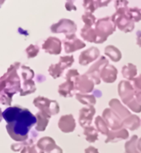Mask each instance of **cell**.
<instances>
[{
  "mask_svg": "<svg viewBox=\"0 0 141 153\" xmlns=\"http://www.w3.org/2000/svg\"><path fill=\"white\" fill-rule=\"evenodd\" d=\"M20 65L19 62H15L0 79V101L4 105L10 106L13 96L21 91V82L17 72Z\"/></svg>",
  "mask_w": 141,
  "mask_h": 153,
  "instance_id": "cell-1",
  "label": "cell"
},
{
  "mask_svg": "<svg viewBox=\"0 0 141 153\" xmlns=\"http://www.w3.org/2000/svg\"><path fill=\"white\" fill-rule=\"evenodd\" d=\"M37 123V118L27 108H22L17 120L6 125L7 133L11 138L18 143H22L29 138V132Z\"/></svg>",
  "mask_w": 141,
  "mask_h": 153,
  "instance_id": "cell-2",
  "label": "cell"
},
{
  "mask_svg": "<svg viewBox=\"0 0 141 153\" xmlns=\"http://www.w3.org/2000/svg\"><path fill=\"white\" fill-rule=\"evenodd\" d=\"M128 4V1H116L115 7L117 12L111 16V19L116 26L124 32H131L134 28V22L131 20L126 13L129 8Z\"/></svg>",
  "mask_w": 141,
  "mask_h": 153,
  "instance_id": "cell-3",
  "label": "cell"
},
{
  "mask_svg": "<svg viewBox=\"0 0 141 153\" xmlns=\"http://www.w3.org/2000/svg\"><path fill=\"white\" fill-rule=\"evenodd\" d=\"M116 24L112 21L111 17L101 18L97 22L95 31L97 36V44H102L106 42L107 37L116 31Z\"/></svg>",
  "mask_w": 141,
  "mask_h": 153,
  "instance_id": "cell-4",
  "label": "cell"
},
{
  "mask_svg": "<svg viewBox=\"0 0 141 153\" xmlns=\"http://www.w3.org/2000/svg\"><path fill=\"white\" fill-rule=\"evenodd\" d=\"M33 104L40 111L49 114L50 116L56 115L60 112V105L55 100H50L47 98L38 96L33 100Z\"/></svg>",
  "mask_w": 141,
  "mask_h": 153,
  "instance_id": "cell-5",
  "label": "cell"
},
{
  "mask_svg": "<svg viewBox=\"0 0 141 153\" xmlns=\"http://www.w3.org/2000/svg\"><path fill=\"white\" fill-rule=\"evenodd\" d=\"M50 31L54 33H64L65 36L74 34L77 31V25L69 19L63 18L50 27Z\"/></svg>",
  "mask_w": 141,
  "mask_h": 153,
  "instance_id": "cell-6",
  "label": "cell"
},
{
  "mask_svg": "<svg viewBox=\"0 0 141 153\" xmlns=\"http://www.w3.org/2000/svg\"><path fill=\"white\" fill-rule=\"evenodd\" d=\"M109 65L108 60L105 56H101L98 61H97L95 64L92 65L91 67L88 69V71L85 75H87L90 79H92L94 81L95 85H100L101 83V72L103 68L106 67Z\"/></svg>",
  "mask_w": 141,
  "mask_h": 153,
  "instance_id": "cell-7",
  "label": "cell"
},
{
  "mask_svg": "<svg viewBox=\"0 0 141 153\" xmlns=\"http://www.w3.org/2000/svg\"><path fill=\"white\" fill-rule=\"evenodd\" d=\"M118 94L122 102L127 105L130 102L135 99L136 91L134 89V86L132 85L130 82L121 80L120 84L118 85Z\"/></svg>",
  "mask_w": 141,
  "mask_h": 153,
  "instance_id": "cell-8",
  "label": "cell"
},
{
  "mask_svg": "<svg viewBox=\"0 0 141 153\" xmlns=\"http://www.w3.org/2000/svg\"><path fill=\"white\" fill-rule=\"evenodd\" d=\"M102 118L112 131H117L123 128L122 119L111 108H106L102 113Z\"/></svg>",
  "mask_w": 141,
  "mask_h": 153,
  "instance_id": "cell-9",
  "label": "cell"
},
{
  "mask_svg": "<svg viewBox=\"0 0 141 153\" xmlns=\"http://www.w3.org/2000/svg\"><path fill=\"white\" fill-rule=\"evenodd\" d=\"M94 85H95L94 81L85 74L79 75L74 81L75 89L79 91V93L84 94L92 92L94 89Z\"/></svg>",
  "mask_w": 141,
  "mask_h": 153,
  "instance_id": "cell-10",
  "label": "cell"
},
{
  "mask_svg": "<svg viewBox=\"0 0 141 153\" xmlns=\"http://www.w3.org/2000/svg\"><path fill=\"white\" fill-rule=\"evenodd\" d=\"M63 44L64 46L65 53L67 54L74 52L82 48H84L86 46V44L83 42H82L81 40L78 39L75 34L65 36V38L63 40Z\"/></svg>",
  "mask_w": 141,
  "mask_h": 153,
  "instance_id": "cell-11",
  "label": "cell"
},
{
  "mask_svg": "<svg viewBox=\"0 0 141 153\" xmlns=\"http://www.w3.org/2000/svg\"><path fill=\"white\" fill-rule=\"evenodd\" d=\"M96 114V109L93 106L88 108H83L79 110V116H78V122L82 128H87L91 126L92 118L94 114Z\"/></svg>",
  "mask_w": 141,
  "mask_h": 153,
  "instance_id": "cell-12",
  "label": "cell"
},
{
  "mask_svg": "<svg viewBox=\"0 0 141 153\" xmlns=\"http://www.w3.org/2000/svg\"><path fill=\"white\" fill-rule=\"evenodd\" d=\"M42 49L50 55H59L61 52V41L57 37L49 36L42 44Z\"/></svg>",
  "mask_w": 141,
  "mask_h": 153,
  "instance_id": "cell-13",
  "label": "cell"
},
{
  "mask_svg": "<svg viewBox=\"0 0 141 153\" xmlns=\"http://www.w3.org/2000/svg\"><path fill=\"white\" fill-rule=\"evenodd\" d=\"M100 56V51L97 47H90L83 51L78 58V63L81 65H87L96 61Z\"/></svg>",
  "mask_w": 141,
  "mask_h": 153,
  "instance_id": "cell-14",
  "label": "cell"
},
{
  "mask_svg": "<svg viewBox=\"0 0 141 153\" xmlns=\"http://www.w3.org/2000/svg\"><path fill=\"white\" fill-rule=\"evenodd\" d=\"M58 127L64 133H69V132H74L75 127H76V123H75L73 115L67 114V115L62 116L59 120Z\"/></svg>",
  "mask_w": 141,
  "mask_h": 153,
  "instance_id": "cell-15",
  "label": "cell"
},
{
  "mask_svg": "<svg viewBox=\"0 0 141 153\" xmlns=\"http://www.w3.org/2000/svg\"><path fill=\"white\" fill-rule=\"evenodd\" d=\"M109 105L111 108L123 120L131 115V112L128 110L126 108L124 107L120 101L117 99H113L111 100L109 102Z\"/></svg>",
  "mask_w": 141,
  "mask_h": 153,
  "instance_id": "cell-16",
  "label": "cell"
},
{
  "mask_svg": "<svg viewBox=\"0 0 141 153\" xmlns=\"http://www.w3.org/2000/svg\"><path fill=\"white\" fill-rule=\"evenodd\" d=\"M22 110V108L19 106H13V107H8L3 112L2 117L6 121L7 124L12 123L17 120L19 114Z\"/></svg>",
  "mask_w": 141,
  "mask_h": 153,
  "instance_id": "cell-17",
  "label": "cell"
},
{
  "mask_svg": "<svg viewBox=\"0 0 141 153\" xmlns=\"http://www.w3.org/2000/svg\"><path fill=\"white\" fill-rule=\"evenodd\" d=\"M117 77V70L112 65H108L101 72V79L105 83H113Z\"/></svg>",
  "mask_w": 141,
  "mask_h": 153,
  "instance_id": "cell-18",
  "label": "cell"
},
{
  "mask_svg": "<svg viewBox=\"0 0 141 153\" xmlns=\"http://www.w3.org/2000/svg\"><path fill=\"white\" fill-rule=\"evenodd\" d=\"M129 137V132L125 128H121L117 131H110L107 138L106 139L105 143H117L121 140H125Z\"/></svg>",
  "mask_w": 141,
  "mask_h": 153,
  "instance_id": "cell-19",
  "label": "cell"
},
{
  "mask_svg": "<svg viewBox=\"0 0 141 153\" xmlns=\"http://www.w3.org/2000/svg\"><path fill=\"white\" fill-rule=\"evenodd\" d=\"M35 117L37 118V123L35 126V130L39 131V132H44L46 130L48 123H49V120L51 116L44 113V112L40 111L36 114Z\"/></svg>",
  "mask_w": 141,
  "mask_h": 153,
  "instance_id": "cell-20",
  "label": "cell"
},
{
  "mask_svg": "<svg viewBox=\"0 0 141 153\" xmlns=\"http://www.w3.org/2000/svg\"><path fill=\"white\" fill-rule=\"evenodd\" d=\"M37 146L40 149L42 150L43 152H46L49 153L56 147L55 141L53 138L49 137H45L41 138L37 143Z\"/></svg>",
  "mask_w": 141,
  "mask_h": 153,
  "instance_id": "cell-21",
  "label": "cell"
},
{
  "mask_svg": "<svg viewBox=\"0 0 141 153\" xmlns=\"http://www.w3.org/2000/svg\"><path fill=\"white\" fill-rule=\"evenodd\" d=\"M111 1H93V0H84L83 6L88 13H92L99 7L108 5Z\"/></svg>",
  "mask_w": 141,
  "mask_h": 153,
  "instance_id": "cell-22",
  "label": "cell"
},
{
  "mask_svg": "<svg viewBox=\"0 0 141 153\" xmlns=\"http://www.w3.org/2000/svg\"><path fill=\"white\" fill-rule=\"evenodd\" d=\"M74 89H75L74 82L66 81L59 86L58 92L61 96L64 98H70L74 95Z\"/></svg>",
  "mask_w": 141,
  "mask_h": 153,
  "instance_id": "cell-23",
  "label": "cell"
},
{
  "mask_svg": "<svg viewBox=\"0 0 141 153\" xmlns=\"http://www.w3.org/2000/svg\"><path fill=\"white\" fill-rule=\"evenodd\" d=\"M124 128H128L131 131H134L140 127L141 121L140 118L137 115H131L125 119H124L122 123Z\"/></svg>",
  "mask_w": 141,
  "mask_h": 153,
  "instance_id": "cell-24",
  "label": "cell"
},
{
  "mask_svg": "<svg viewBox=\"0 0 141 153\" xmlns=\"http://www.w3.org/2000/svg\"><path fill=\"white\" fill-rule=\"evenodd\" d=\"M81 36L83 37V39L88 42L97 43V41L95 28H92V27L84 25V27L81 30Z\"/></svg>",
  "mask_w": 141,
  "mask_h": 153,
  "instance_id": "cell-25",
  "label": "cell"
},
{
  "mask_svg": "<svg viewBox=\"0 0 141 153\" xmlns=\"http://www.w3.org/2000/svg\"><path fill=\"white\" fill-rule=\"evenodd\" d=\"M36 137H37V134L34 131H32L31 132V136L29 137V138L27 141L22 142V143H18L13 144L11 146V149L13 150V152H19L20 150L23 149L26 146H32V145H34V142L35 141Z\"/></svg>",
  "mask_w": 141,
  "mask_h": 153,
  "instance_id": "cell-26",
  "label": "cell"
},
{
  "mask_svg": "<svg viewBox=\"0 0 141 153\" xmlns=\"http://www.w3.org/2000/svg\"><path fill=\"white\" fill-rule=\"evenodd\" d=\"M121 73L124 78H125L128 80H133L137 75V68L134 65L129 63L126 65H124Z\"/></svg>",
  "mask_w": 141,
  "mask_h": 153,
  "instance_id": "cell-27",
  "label": "cell"
},
{
  "mask_svg": "<svg viewBox=\"0 0 141 153\" xmlns=\"http://www.w3.org/2000/svg\"><path fill=\"white\" fill-rule=\"evenodd\" d=\"M105 54L106 56L111 58V60L114 62H117L121 59V52L119 49H117L116 46L109 45L105 48Z\"/></svg>",
  "mask_w": 141,
  "mask_h": 153,
  "instance_id": "cell-28",
  "label": "cell"
},
{
  "mask_svg": "<svg viewBox=\"0 0 141 153\" xmlns=\"http://www.w3.org/2000/svg\"><path fill=\"white\" fill-rule=\"evenodd\" d=\"M75 97L79 103L88 105V107L93 106L96 103V98L92 94H84L78 93L75 94Z\"/></svg>",
  "mask_w": 141,
  "mask_h": 153,
  "instance_id": "cell-29",
  "label": "cell"
},
{
  "mask_svg": "<svg viewBox=\"0 0 141 153\" xmlns=\"http://www.w3.org/2000/svg\"><path fill=\"white\" fill-rule=\"evenodd\" d=\"M83 134L85 135L86 140L88 143H95L98 139V131L97 129L93 128L92 126H89L87 128H83Z\"/></svg>",
  "mask_w": 141,
  "mask_h": 153,
  "instance_id": "cell-30",
  "label": "cell"
},
{
  "mask_svg": "<svg viewBox=\"0 0 141 153\" xmlns=\"http://www.w3.org/2000/svg\"><path fill=\"white\" fill-rule=\"evenodd\" d=\"M137 143L138 137L136 135H134L130 141H128L125 144V153H140V152L138 150Z\"/></svg>",
  "mask_w": 141,
  "mask_h": 153,
  "instance_id": "cell-31",
  "label": "cell"
},
{
  "mask_svg": "<svg viewBox=\"0 0 141 153\" xmlns=\"http://www.w3.org/2000/svg\"><path fill=\"white\" fill-rule=\"evenodd\" d=\"M35 90H36V88H35V82L33 80L23 82V85L21 87V91H20V95L21 96L28 95L30 94L35 92Z\"/></svg>",
  "mask_w": 141,
  "mask_h": 153,
  "instance_id": "cell-32",
  "label": "cell"
},
{
  "mask_svg": "<svg viewBox=\"0 0 141 153\" xmlns=\"http://www.w3.org/2000/svg\"><path fill=\"white\" fill-rule=\"evenodd\" d=\"M95 125L97 127V129L99 132H101L103 135H108L109 133V129H108V126L106 123V122L104 121V119L102 117L97 116L95 119Z\"/></svg>",
  "mask_w": 141,
  "mask_h": 153,
  "instance_id": "cell-33",
  "label": "cell"
},
{
  "mask_svg": "<svg viewBox=\"0 0 141 153\" xmlns=\"http://www.w3.org/2000/svg\"><path fill=\"white\" fill-rule=\"evenodd\" d=\"M48 71H49V74L51 77H53L54 79H57L61 76L64 69L60 63H58V64L51 65L49 67Z\"/></svg>",
  "mask_w": 141,
  "mask_h": 153,
  "instance_id": "cell-34",
  "label": "cell"
},
{
  "mask_svg": "<svg viewBox=\"0 0 141 153\" xmlns=\"http://www.w3.org/2000/svg\"><path fill=\"white\" fill-rule=\"evenodd\" d=\"M21 74L22 79H23V82L33 80V78L35 76L34 71L31 68L28 67V66H26V65H21Z\"/></svg>",
  "mask_w": 141,
  "mask_h": 153,
  "instance_id": "cell-35",
  "label": "cell"
},
{
  "mask_svg": "<svg viewBox=\"0 0 141 153\" xmlns=\"http://www.w3.org/2000/svg\"><path fill=\"white\" fill-rule=\"evenodd\" d=\"M127 15L131 20H133L134 22H140L141 20V11L137 7H129L127 10Z\"/></svg>",
  "mask_w": 141,
  "mask_h": 153,
  "instance_id": "cell-36",
  "label": "cell"
},
{
  "mask_svg": "<svg viewBox=\"0 0 141 153\" xmlns=\"http://www.w3.org/2000/svg\"><path fill=\"white\" fill-rule=\"evenodd\" d=\"M82 20L84 22L85 26H88V27H92L93 25H96L97 23L95 16L88 12H86L82 16Z\"/></svg>",
  "mask_w": 141,
  "mask_h": 153,
  "instance_id": "cell-37",
  "label": "cell"
},
{
  "mask_svg": "<svg viewBox=\"0 0 141 153\" xmlns=\"http://www.w3.org/2000/svg\"><path fill=\"white\" fill-rule=\"evenodd\" d=\"M74 58L73 56H61L60 59V63L63 69L65 70L66 68L70 67L72 65L74 64Z\"/></svg>",
  "mask_w": 141,
  "mask_h": 153,
  "instance_id": "cell-38",
  "label": "cell"
},
{
  "mask_svg": "<svg viewBox=\"0 0 141 153\" xmlns=\"http://www.w3.org/2000/svg\"><path fill=\"white\" fill-rule=\"evenodd\" d=\"M40 51L39 46H36V45H30V46L26 49V53L27 55V57L28 58H33V57H35Z\"/></svg>",
  "mask_w": 141,
  "mask_h": 153,
  "instance_id": "cell-39",
  "label": "cell"
},
{
  "mask_svg": "<svg viewBox=\"0 0 141 153\" xmlns=\"http://www.w3.org/2000/svg\"><path fill=\"white\" fill-rule=\"evenodd\" d=\"M42 150H41L37 146V145H32V146H26L21 150V153H44Z\"/></svg>",
  "mask_w": 141,
  "mask_h": 153,
  "instance_id": "cell-40",
  "label": "cell"
},
{
  "mask_svg": "<svg viewBox=\"0 0 141 153\" xmlns=\"http://www.w3.org/2000/svg\"><path fill=\"white\" fill-rule=\"evenodd\" d=\"M127 106L134 113H140L141 112V104L139 103L136 99H134L131 102H130L127 104Z\"/></svg>",
  "mask_w": 141,
  "mask_h": 153,
  "instance_id": "cell-41",
  "label": "cell"
},
{
  "mask_svg": "<svg viewBox=\"0 0 141 153\" xmlns=\"http://www.w3.org/2000/svg\"><path fill=\"white\" fill-rule=\"evenodd\" d=\"M79 73L77 70H69L65 75V79L67 81L74 82L77 77L79 76Z\"/></svg>",
  "mask_w": 141,
  "mask_h": 153,
  "instance_id": "cell-42",
  "label": "cell"
},
{
  "mask_svg": "<svg viewBox=\"0 0 141 153\" xmlns=\"http://www.w3.org/2000/svg\"><path fill=\"white\" fill-rule=\"evenodd\" d=\"M132 82H133V86H134L135 91L136 92L141 91V75H139L136 78H134Z\"/></svg>",
  "mask_w": 141,
  "mask_h": 153,
  "instance_id": "cell-43",
  "label": "cell"
},
{
  "mask_svg": "<svg viewBox=\"0 0 141 153\" xmlns=\"http://www.w3.org/2000/svg\"><path fill=\"white\" fill-rule=\"evenodd\" d=\"M65 7H66V9H67L68 11L77 10V8H76V7L74 6V2H73V1H68L67 3L65 4Z\"/></svg>",
  "mask_w": 141,
  "mask_h": 153,
  "instance_id": "cell-44",
  "label": "cell"
},
{
  "mask_svg": "<svg viewBox=\"0 0 141 153\" xmlns=\"http://www.w3.org/2000/svg\"><path fill=\"white\" fill-rule=\"evenodd\" d=\"M85 153H99V152L94 146H88L85 149Z\"/></svg>",
  "mask_w": 141,
  "mask_h": 153,
  "instance_id": "cell-45",
  "label": "cell"
},
{
  "mask_svg": "<svg viewBox=\"0 0 141 153\" xmlns=\"http://www.w3.org/2000/svg\"><path fill=\"white\" fill-rule=\"evenodd\" d=\"M136 43L140 47H141V31L136 32Z\"/></svg>",
  "mask_w": 141,
  "mask_h": 153,
  "instance_id": "cell-46",
  "label": "cell"
},
{
  "mask_svg": "<svg viewBox=\"0 0 141 153\" xmlns=\"http://www.w3.org/2000/svg\"><path fill=\"white\" fill-rule=\"evenodd\" d=\"M49 153H63V151H62V149L60 148V146H57L55 149L52 150L51 152H49Z\"/></svg>",
  "mask_w": 141,
  "mask_h": 153,
  "instance_id": "cell-47",
  "label": "cell"
},
{
  "mask_svg": "<svg viewBox=\"0 0 141 153\" xmlns=\"http://www.w3.org/2000/svg\"><path fill=\"white\" fill-rule=\"evenodd\" d=\"M135 99L137 100L139 103H140L141 104V91H140V92H136V94H135Z\"/></svg>",
  "mask_w": 141,
  "mask_h": 153,
  "instance_id": "cell-48",
  "label": "cell"
},
{
  "mask_svg": "<svg viewBox=\"0 0 141 153\" xmlns=\"http://www.w3.org/2000/svg\"><path fill=\"white\" fill-rule=\"evenodd\" d=\"M137 147H138V150H139V151L141 152V137L138 140Z\"/></svg>",
  "mask_w": 141,
  "mask_h": 153,
  "instance_id": "cell-49",
  "label": "cell"
}]
</instances>
